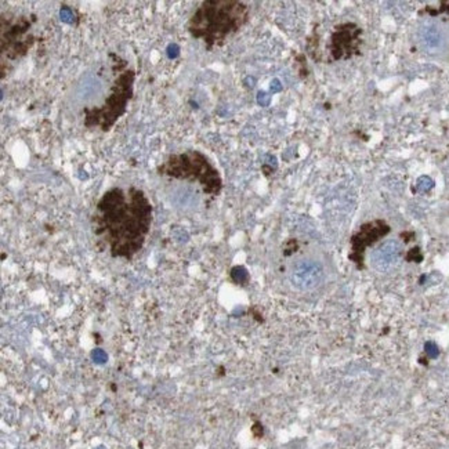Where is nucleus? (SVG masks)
Wrapping results in <instances>:
<instances>
[{
  "instance_id": "3",
  "label": "nucleus",
  "mask_w": 449,
  "mask_h": 449,
  "mask_svg": "<svg viewBox=\"0 0 449 449\" xmlns=\"http://www.w3.org/2000/svg\"><path fill=\"white\" fill-rule=\"evenodd\" d=\"M112 72L114 79L108 88L107 95L98 105L85 107L82 111L83 125L88 129H100L109 132L115 123L126 114L130 100L135 94V71L129 67V62L114 54Z\"/></svg>"
},
{
  "instance_id": "4",
  "label": "nucleus",
  "mask_w": 449,
  "mask_h": 449,
  "mask_svg": "<svg viewBox=\"0 0 449 449\" xmlns=\"http://www.w3.org/2000/svg\"><path fill=\"white\" fill-rule=\"evenodd\" d=\"M156 173L172 180L196 184L208 196H217L223 189V180L219 170L201 151L188 149L170 154L158 165Z\"/></svg>"
},
{
  "instance_id": "9",
  "label": "nucleus",
  "mask_w": 449,
  "mask_h": 449,
  "mask_svg": "<svg viewBox=\"0 0 449 449\" xmlns=\"http://www.w3.org/2000/svg\"><path fill=\"white\" fill-rule=\"evenodd\" d=\"M403 256V246L396 239L383 242L373 250L370 256V263L373 269L379 272H389L390 269L397 267Z\"/></svg>"
},
{
  "instance_id": "6",
  "label": "nucleus",
  "mask_w": 449,
  "mask_h": 449,
  "mask_svg": "<svg viewBox=\"0 0 449 449\" xmlns=\"http://www.w3.org/2000/svg\"><path fill=\"white\" fill-rule=\"evenodd\" d=\"M1 65L6 61L20 60L32 48L36 36L31 34L32 20L28 15H11L1 14Z\"/></svg>"
},
{
  "instance_id": "1",
  "label": "nucleus",
  "mask_w": 449,
  "mask_h": 449,
  "mask_svg": "<svg viewBox=\"0 0 449 449\" xmlns=\"http://www.w3.org/2000/svg\"><path fill=\"white\" fill-rule=\"evenodd\" d=\"M154 220L148 195L138 187H114L101 195L91 215L97 245L111 257L130 262L138 255Z\"/></svg>"
},
{
  "instance_id": "8",
  "label": "nucleus",
  "mask_w": 449,
  "mask_h": 449,
  "mask_svg": "<svg viewBox=\"0 0 449 449\" xmlns=\"http://www.w3.org/2000/svg\"><path fill=\"white\" fill-rule=\"evenodd\" d=\"M323 266L315 259H302L290 269V283L299 290H313L323 281Z\"/></svg>"
},
{
  "instance_id": "10",
  "label": "nucleus",
  "mask_w": 449,
  "mask_h": 449,
  "mask_svg": "<svg viewBox=\"0 0 449 449\" xmlns=\"http://www.w3.org/2000/svg\"><path fill=\"white\" fill-rule=\"evenodd\" d=\"M426 351H427V353L431 351V353L429 354L431 358H436V357L438 356V349H437V346L434 344V343H431V342L427 343V344H426Z\"/></svg>"
},
{
  "instance_id": "5",
  "label": "nucleus",
  "mask_w": 449,
  "mask_h": 449,
  "mask_svg": "<svg viewBox=\"0 0 449 449\" xmlns=\"http://www.w3.org/2000/svg\"><path fill=\"white\" fill-rule=\"evenodd\" d=\"M417 46L430 58H444L449 54V3L438 8L427 6L419 13L416 27Z\"/></svg>"
},
{
  "instance_id": "7",
  "label": "nucleus",
  "mask_w": 449,
  "mask_h": 449,
  "mask_svg": "<svg viewBox=\"0 0 449 449\" xmlns=\"http://www.w3.org/2000/svg\"><path fill=\"white\" fill-rule=\"evenodd\" d=\"M390 232L389 224L383 220H376L363 224L361 229L351 238V255L350 259L356 263L357 267L361 269L363 267V252L368 246H372L375 242L382 239L383 236Z\"/></svg>"
},
{
  "instance_id": "2",
  "label": "nucleus",
  "mask_w": 449,
  "mask_h": 449,
  "mask_svg": "<svg viewBox=\"0 0 449 449\" xmlns=\"http://www.w3.org/2000/svg\"><path fill=\"white\" fill-rule=\"evenodd\" d=\"M249 6L238 0H205L188 18L187 31L208 50L223 46L229 36L246 25Z\"/></svg>"
}]
</instances>
